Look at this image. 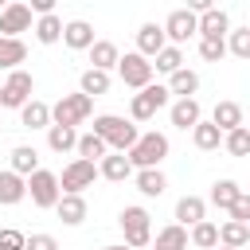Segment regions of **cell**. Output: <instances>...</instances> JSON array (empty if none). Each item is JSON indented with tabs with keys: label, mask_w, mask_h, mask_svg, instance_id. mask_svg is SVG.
<instances>
[{
	"label": "cell",
	"mask_w": 250,
	"mask_h": 250,
	"mask_svg": "<svg viewBox=\"0 0 250 250\" xmlns=\"http://www.w3.org/2000/svg\"><path fill=\"white\" fill-rule=\"evenodd\" d=\"M94 133L105 137V145L117 148V152H129V148L137 145V137H141L137 121H133V117H117V113H102V117H94Z\"/></svg>",
	"instance_id": "6da1fadb"
},
{
	"label": "cell",
	"mask_w": 250,
	"mask_h": 250,
	"mask_svg": "<svg viewBox=\"0 0 250 250\" xmlns=\"http://www.w3.org/2000/svg\"><path fill=\"white\" fill-rule=\"evenodd\" d=\"M172 152V145H168V137L164 133H141L137 137V145L129 148V160H133V168H160V160Z\"/></svg>",
	"instance_id": "7a4b0ae2"
},
{
	"label": "cell",
	"mask_w": 250,
	"mask_h": 250,
	"mask_svg": "<svg viewBox=\"0 0 250 250\" xmlns=\"http://www.w3.org/2000/svg\"><path fill=\"white\" fill-rule=\"evenodd\" d=\"M168 102H172V90L160 86V82H148L145 90L133 94V102H129V117H133V121H152L156 109H164Z\"/></svg>",
	"instance_id": "3957f363"
},
{
	"label": "cell",
	"mask_w": 250,
	"mask_h": 250,
	"mask_svg": "<svg viewBox=\"0 0 250 250\" xmlns=\"http://www.w3.org/2000/svg\"><path fill=\"white\" fill-rule=\"evenodd\" d=\"M117 223H121V234H125V242H129L133 250H141V246L152 242V215H148L145 207H125V211L117 215Z\"/></svg>",
	"instance_id": "277c9868"
},
{
	"label": "cell",
	"mask_w": 250,
	"mask_h": 250,
	"mask_svg": "<svg viewBox=\"0 0 250 250\" xmlns=\"http://www.w3.org/2000/svg\"><path fill=\"white\" fill-rule=\"evenodd\" d=\"M94 113V98L90 94H62L55 105H51V121H59V125H82L86 117Z\"/></svg>",
	"instance_id": "5b68a950"
},
{
	"label": "cell",
	"mask_w": 250,
	"mask_h": 250,
	"mask_svg": "<svg viewBox=\"0 0 250 250\" xmlns=\"http://www.w3.org/2000/svg\"><path fill=\"white\" fill-rule=\"evenodd\" d=\"M117 74H121V82H125L129 90H145V86L152 82L156 66L148 62V55H141V51H125L121 62H117Z\"/></svg>",
	"instance_id": "8992f818"
},
{
	"label": "cell",
	"mask_w": 250,
	"mask_h": 250,
	"mask_svg": "<svg viewBox=\"0 0 250 250\" xmlns=\"http://www.w3.org/2000/svg\"><path fill=\"white\" fill-rule=\"evenodd\" d=\"M27 195H31V203H35V207H51V211H55V203L62 199V184H59V176H55V172L35 168V172L27 176Z\"/></svg>",
	"instance_id": "52a82bcc"
},
{
	"label": "cell",
	"mask_w": 250,
	"mask_h": 250,
	"mask_svg": "<svg viewBox=\"0 0 250 250\" xmlns=\"http://www.w3.org/2000/svg\"><path fill=\"white\" fill-rule=\"evenodd\" d=\"M98 176H102V172H98V160L74 156V160L62 168L59 184H62V191H86V188H94V180H98Z\"/></svg>",
	"instance_id": "ba28073f"
},
{
	"label": "cell",
	"mask_w": 250,
	"mask_h": 250,
	"mask_svg": "<svg viewBox=\"0 0 250 250\" xmlns=\"http://www.w3.org/2000/svg\"><path fill=\"white\" fill-rule=\"evenodd\" d=\"M35 94V78L27 70H8V82H4V109H23Z\"/></svg>",
	"instance_id": "9c48e42d"
},
{
	"label": "cell",
	"mask_w": 250,
	"mask_h": 250,
	"mask_svg": "<svg viewBox=\"0 0 250 250\" xmlns=\"http://www.w3.org/2000/svg\"><path fill=\"white\" fill-rule=\"evenodd\" d=\"M164 31H168V43H188L191 35H199V12L191 8H176L168 20H164Z\"/></svg>",
	"instance_id": "30bf717a"
},
{
	"label": "cell",
	"mask_w": 250,
	"mask_h": 250,
	"mask_svg": "<svg viewBox=\"0 0 250 250\" xmlns=\"http://www.w3.org/2000/svg\"><path fill=\"white\" fill-rule=\"evenodd\" d=\"M98 172H102V180H109V184H125L137 168H133V160H129V152H105L102 160H98Z\"/></svg>",
	"instance_id": "8fae6325"
},
{
	"label": "cell",
	"mask_w": 250,
	"mask_h": 250,
	"mask_svg": "<svg viewBox=\"0 0 250 250\" xmlns=\"http://www.w3.org/2000/svg\"><path fill=\"white\" fill-rule=\"evenodd\" d=\"M31 4H8L4 12H0V35H20V31H31Z\"/></svg>",
	"instance_id": "7c38bea8"
},
{
	"label": "cell",
	"mask_w": 250,
	"mask_h": 250,
	"mask_svg": "<svg viewBox=\"0 0 250 250\" xmlns=\"http://www.w3.org/2000/svg\"><path fill=\"white\" fill-rule=\"evenodd\" d=\"M164 47H168V31H164V23H141V27H137V51H141V55L156 59Z\"/></svg>",
	"instance_id": "4fadbf2b"
},
{
	"label": "cell",
	"mask_w": 250,
	"mask_h": 250,
	"mask_svg": "<svg viewBox=\"0 0 250 250\" xmlns=\"http://www.w3.org/2000/svg\"><path fill=\"white\" fill-rule=\"evenodd\" d=\"M168 121L176 125V129H195L199 121H203V109H199V102L195 98H176L172 102V109H168Z\"/></svg>",
	"instance_id": "5bb4252c"
},
{
	"label": "cell",
	"mask_w": 250,
	"mask_h": 250,
	"mask_svg": "<svg viewBox=\"0 0 250 250\" xmlns=\"http://www.w3.org/2000/svg\"><path fill=\"white\" fill-rule=\"evenodd\" d=\"M23 195H27V176H20L16 168H4L0 172V207H16Z\"/></svg>",
	"instance_id": "9a60e30c"
},
{
	"label": "cell",
	"mask_w": 250,
	"mask_h": 250,
	"mask_svg": "<svg viewBox=\"0 0 250 250\" xmlns=\"http://www.w3.org/2000/svg\"><path fill=\"white\" fill-rule=\"evenodd\" d=\"M55 215H59L66 227L86 223V199H82V191H62V199L55 203Z\"/></svg>",
	"instance_id": "2e32d148"
},
{
	"label": "cell",
	"mask_w": 250,
	"mask_h": 250,
	"mask_svg": "<svg viewBox=\"0 0 250 250\" xmlns=\"http://www.w3.org/2000/svg\"><path fill=\"white\" fill-rule=\"evenodd\" d=\"M62 43H66L70 51H90V47H94V23H90V20H70V23L62 27Z\"/></svg>",
	"instance_id": "e0dca14e"
},
{
	"label": "cell",
	"mask_w": 250,
	"mask_h": 250,
	"mask_svg": "<svg viewBox=\"0 0 250 250\" xmlns=\"http://www.w3.org/2000/svg\"><path fill=\"white\" fill-rule=\"evenodd\" d=\"M188 246H191V234H188L184 223H168V227L156 230V238H152V250H188Z\"/></svg>",
	"instance_id": "ac0fdd59"
},
{
	"label": "cell",
	"mask_w": 250,
	"mask_h": 250,
	"mask_svg": "<svg viewBox=\"0 0 250 250\" xmlns=\"http://www.w3.org/2000/svg\"><path fill=\"white\" fill-rule=\"evenodd\" d=\"M199 35H207V39H227V35H230V16H227L223 8L199 12Z\"/></svg>",
	"instance_id": "d6986e66"
},
{
	"label": "cell",
	"mask_w": 250,
	"mask_h": 250,
	"mask_svg": "<svg viewBox=\"0 0 250 250\" xmlns=\"http://www.w3.org/2000/svg\"><path fill=\"white\" fill-rule=\"evenodd\" d=\"M133 184H137V191L148 195V199L164 195V188H168V180H164L160 168H137V172H133Z\"/></svg>",
	"instance_id": "ffe728a7"
},
{
	"label": "cell",
	"mask_w": 250,
	"mask_h": 250,
	"mask_svg": "<svg viewBox=\"0 0 250 250\" xmlns=\"http://www.w3.org/2000/svg\"><path fill=\"white\" fill-rule=\"evenodd\" d=\"M199 219H207V199H199V195H180V199H176V223L195 227Z\"/></svg>",
	"instance_id": "44dd1931"
},
{
	"label": "cell",
	"mask_w": 250,
	"mask_h": 250,
	"mask_svg": "<svg viewBox=\"0 0 250 250\" xmlns=\"http://www.w3.org/2000/svg\"><path fill=\"white\" fill-rule=\"evenodd\" d=\"M27 59V43L20 35H0V70H16Z\"/></svg>",
	"instance_id": "7402d4cb"
},
{
	"label": "cell",
	"mask_w": 250,
	"mask_h": 250,
	"mask_svg": "<svg viewBox=\"0 0 250 250\" xmlns=\"http://www.w3.org/2000/svg\"><path fill=\"white\" fill-rule=\"evenodd\" d=\"M62 27H66V23H62L55 12H47V16H39V20H35V27H31V31H35V39H39L43 47H55V43H62Z\"/></svg>",
	"instance_id": "603a6c76"
},
{
	"label": "cell",
	"mask_w": 250,
	"mask_h": 250,
	"mask_svg": "<svg viewBox=\"0 0 250 250\" xmlns=\"http://www.w3.org/2000/svg\"><path fill=\"white\" fill-rule=\"evenodd\" d=\"M20 125H23V129H51V105L39 102V98H31V102L20 109Z\"/></svg>",
	"instance_id": "cb8c5ba5"
},
{
	"label": "cell",
	"mask_w": 250,
	"mask_h": 250,
	"mask_svg": "<svg viewBox=\"0 0 250 250\" xmlns=\"http://www.w3.org/2000/svg\"><path fill=\"white\" fill-rule=\"evenodd\" d=\"M47 148H51V152H70V148H78V129L51 121V129H47Z\"/></svg>",
	"instance_id": "d4e9b609"
},
{
	"label": "cell",
	"mask_w": 250,
	"mask_h": 250,
	"mask_svg": "<svg viewBox=\"0 0 250 250\" xmlns=\"http://www.w3.org/2000/svg\"><path fill=\"white\" fill-rule=\"evenodd\" d=\"M117 62H121L117 43H109V39H94V47H90V66H98V70H113Z\"/></svg>",
	"instance_id": "484cf974"
},
{
	"label": "cell",
	"mask_w": 250,
	"mask_h": 250,
	"mask_svg": "<svg viewBox=\"0 0 250 250\" xmlns=\"http://www.w3.org/2000/svg\"><path fill=\"white\" fill-rule=\"evenodd\" d=\"M191 145H195L199 152H215V148L223 145V129H219L215 121H199V125L191 129Z\"/></svg>",
	"instance_id": "4316f807"
},
{
	"label": "cell",
	"mask_w": 250,
	"mask_h": 250,
	"mask_svg": "<svg viewBox=\"0 0 250 250\" xmlns=\"http://www.w3.org/2000/svg\"><path fill=\"white\" fill-rule=\"evenodd\" d=\"M168 90H172L176 98H195V90H199V74L188 70V66H180V70L168 74Z\"/></svg>",
	"instance_id": "83f0119b"
},
{
	"label": "cell",
	"mask_w": 250,
	"mask_h": 250,
	"mask_svg": "<svg viewBox=\"0 0 250 250\" xmlns=\"http://www.w3.org/2000/svg\"><path fill=\"white\" fill-rule=\"evenodd\" d=\"M78 90L90 94V98H102L109 90V70H98V66H86L82 78H78Z\"/></svg>",
	"instance_id": "f1b7e54d"
},
{
	"label": "cell",
	"mask_w": 250,
	"mask_h": 250,
	"mask_svg": "<svg viewBox=\"0 0 250 250\" xmlns=\"http://www.w3.org/2000/svg\"><path fill=\"white\" fill-rule=\"evenodd\" d=\"M211 121H215L223 133H230V129L242 125V105H238V102H219V105L211 109Z\"/></svg>",
	"instance_id": "f546056e"
},
{
	"label": "cell",
	"mask_w": 250,
	"mask_h": 250,
	"mask_svg": "<svg viewBox=\"0 0 250 250\" xmlns=\"http://www.w3.org/2000/svg\"><path fill=\"white\" fill-rule=\"evenodd\" d=\"M219 242H223V246H234V250H242V246L250 242V223L227 219V223L219 227Z\"/></svg>",
	"instance_id": "4dcf8cb0"
},
{
	"label": "cell",
	"mask_w": 250,
	"mask_h": 250,
	"mask_svg": "<svg viewBox=\"0 0 250 250\" xmlns=\"http://www.w3.org/2000/svg\"><path fill=\"white\" fill-rule=\"evenodd\" d=\"M238 195H242V188H238L234 180H215V184H211V195H207V199H211V203H215L219 211H230V203H234Z\"/></svg>",
	"instance_id": "1f68e13d"
},
{
	"label": "cell",
	"mask_w": 250,
	"mask_h": 250,
	"mask_svg": "<svg viewBox=\"0 0 250 250\" xmlns=\"http://www.w3.org/2000/svg\"><path fill=\"white\" fill-rule=\"evenodd\" d=\"M74 152H78V156H86V160H102V156L109 152V145H105V137H98V133L90 129V133H82V137H78V148H74Z\"/></svg>",
	"instance_id": "d6a6232c"
},
{
	"label": "cell",
	"mask_w": 250,
	"mask_h": 250,
	"mask_svg": "<svg viewBox=\"0 0 250 250\" xmlns=\"http://www.w3.org/2000/svg\"><path fill=\"white\" fill-rule=\"evenodd\" d=\"M191 246H199V250H215V246H219V227H215L211 219H199V223L191 227Z\"/></svg>",
	"instance_id": "836d02e7"
},
{
	"label": "cell",
	"mask_w": 250,
	"mask_h": 250,
	"mask_svg": "<svg viewBox=\"0 0 250 250\" xmlns=\"http://www.w3.org/2000/svg\"><path fill=\"white\" fill-rule=\"evenodd\" d=\"M12 168H16L20 176H31V172L39 168V152H35L31 145H16V148H12Z\"/></svg>",
	"instance_id": "e575fe53"
},
{
	"label": "cell",
	"mask_w": 250,
	"mask_h": 250,
	"mask_svg": "<svg viewBox=\"0 0 250 250\" xmlns=\"http://www.w3.org/2000/svg\"><path fill=\"white\" fill-rule=\"evenodd\" d=\"M223 148H227L230 156H250V129L238 125V129L223 133Z\"/></svg>",
	"instance_id": "d590c367"
},
{
	"label": "cell",
	"mask_w": 250,
	"mask_h": 250,
	"mask_svg": "<svg viewBox=\"0 0 250 250\" xmlns=\"http://www.w3.org/2000/svg\"><path fill=\"white\" fill-rule=\"evenodd\" d=\"M227 39H207V35H199V59L203 62H223L227 59Z\"/></svg>",
	"instance_id": "8d00e7d4"
},
{
	"label": "cell",
	"mask_w": 250,
	"mask_h": 250,
	"mask_svg": "<svg viewBox=\"0 0 250 250\" xmlns=\"http://www.w3.org/2000/svg\"><path fill=\"white\" fill-rule=\"evenodd\" d=\"M152 66H156L160 74H172V70H180V66H184V51H180L176 43H168V47L156 55V62H152Z\"/></svg>",
	"instance_id": "74e56055"
},
{
	"label": "cell",
	"mask_w": 250,
	"mask_h": 250,
	"mask_svg": "<svg viewBox=\"0 0 250 250\" xmlns=\"http://www.w3.org/2000/svg\"><path fill=\"white\" fill-rule=\"evenodd\" d=\"M227 47H230L234 59H250V27H230Z\"/></svg>",
	"instance_id": "f35d334b"
},
{
	"label": "cell",
	"mask_w": 250,
	"mask_h": 250,
	"mask_svg": "<svg viewBox=\"0 0 250 250\" xmlns=\"http://www.w3.org/2000/svg\"><path fill=\"white\" fill-rule=\"evenodd\" d=\"M23 246H27V234H20L16 227L0 230V250H23Z\"/></svg>",
	"instance_id": "ab89813d"
},
{
	"label": "cell",
	"mask_w": 250,
	"mask_h": 250,
	"mask_svg": "<svg viewBox=\"0 0 250 250\" xmlns=\"http://www.w3.org/2000/svg\"><path fill=\"white\" fill-rule=\"evenodd\" d=\"M230 219H238V223H250V191H242V195L230 203Z\"/></svg>",
	"instance_id": "60d3db41"
},
{
	"label": "cell",
	"mask_w": 250,
	"mask_h": 250,
	"mask_svg": "<svg viewBox=\"0 0 250 250\" xmlns=\"http://www.w3.org/2000/svg\"><path fill=\"white\" fill-rule=\"evenodd\" d=\"M23 250H59V242H55V234H27Z\"/></svg>",
	"instance_id": "b9f144b4"
},
{
	"label": "cell",
	"mask_w": 250,
	"mask_h": 250,
	"mask_svg": "<svg viewBox=\"0 0 250 250\" xmlns=\"http://www.w3.org/2000/svg\"><path fill=\"white\" fill-rule=\"evenodd\" d=\"M31 12H35V16H47V12H55V0H31Z\"/></svg>",
	"instance_id": "7bdbcfd3"
},
{
	"label": "cell",
	"mask_w": 250,
	"mask_h": 250,
	"mask_svg": "<svg viewBox=\"0 0 250 250\" xmlns=\"http://www.w3.org/2000/svg\"><path fill=\"white\" fill-rule=\"evenodd\" d=\"M188 8H191V12H211V8H219V4H215V0H188Z\"/></svg>",
	"instance_id": "ee69618b"
},
{
	"label": "cell",
	"mask_w": 250,
	"mask_h": 250,
	"mask_svg": "<svg viewBox=\"0 0 250 250\" xmlns=\"http://www.w3.org/2000/svg\"><path fill=\"white\" fill-rule=\"evenodd\" d=\"M102 250H133L129 242H113V246H102Z\"/></svg>",
	"instance_id": "f6af8a7d"
},
{
	"label": "cell",
	"mask_w": 250,
	"mask_h": 250,
	"mask_svg": "<svg viewBox=\"0 0 250 250\" xmlns=\"http://www.w3.org/2000/svg\"><path fill=\"white\" fill-rule=\"evenodd\" d=\"M0 109H4V86H0Z\"/></svg>",
	"instance_id": "bcb514c9"
},
{
	"label": "cell",
	"mask_w": 250,
	"mask_h": 250,
	"mask_svg": "<svg viewBox=\"0 0 250 250\" xmlns=\"http://www.w3.org/2000/svg\"><path fill=\"white\" fill-rule=\"evenodd\" d=\"M215 250H234V246H223V242H219V246H215Z\"/></svg>",
	"instance_id": "7dc6e473"
},
{
	"label": "cell",
	"mask_w": 250,
	"mask_h": 250,
	"mask_svg": "<svg viewBox=\"0 0 250 250\" xmlns=\"http://www.w3.org/2000/svg\"><path fill=\"white\" fill-rule=\"evenodd\" d=\"M8 4H12V0H0V12H4V8H8Z\"/></svg>",
	"instance_id": "c3c4849f"
},
{
	"label": "cell",
	"mask_w": 250,
	"mask_h": 250,
	"mask_svg": "<svg viewBox=\"0 0 250 250\" xmlns=\"http://www.w3.org/2000/svg\"><path fill=\"white\" fill-rule=\"evenodd\" d=\"M0 125H4V121H0Z\"/></svg>",
	"instance_id": "681fc988"
}]
</instances>
